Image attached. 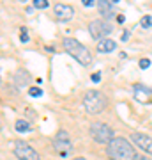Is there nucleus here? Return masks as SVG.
I'll list each match as a JSON object with an SVG mask.
<instances>
[{
  "label": "nucleus",
  "mask_w": 152,
  "mask_h": 160,
  "mask_svg": "<svg viewBox=\"0 0 152 160\" xmlns=\"http://www.w3.org/2000/svg\"><path fill=\"white\" fill-rule=\"evenodd\" d=\"M106 153L112 160H135L138 155L133 142H129L126 137H115L106 146Z\"/></svg>",
  "instance_id": "obj_1"
},
{
  "label": "nucleus",
  "mask_w": 152,
  "mask_h": 160,
  "mask_svg": "<svg viewBox=\"0 0 152 160\" xmlns=\"http://www.w3.org/2000/svg\"><path fill=\"white\" fill-rule=\"evenodd\" d=\"M62 46H64V50L67 52L76 62L81 64V66H89V64L92 62V53H90V50L85 45H81L78 39L66 38V39L62 41Z\"/></svg>",
  "instance_id": "obj_2"
},
{
  "label": "nucleus",
  "mask_w": 152,
  "mask_h": 160,
  "mask_svg": "<svg viewBox=\"0 0 152 160\" xmlns=\"http://www.w3.org/2000/svg\"><path fill=\"white\" fill-rule=\"evenodd\" d=\"M108 100L103 92L96 91V89H89L83 96V107L87 109L89 114H101L106 109Z\"/></svg>",
  "instance_id": "obj_3"
},
{
  "label": "nucleus",
  "mask_w": 152,
  "mask_h": 160,
  "mask_svg": "<svg viewBox=\"0 0 152 160\" xmlns=\"http://www.w3.org/2000/svg\"><path fill=\"white\" fill-rule=\"evenodd\" d=\"M90 137L97 144H110L115 139V132L106 125V123H94L90 126Z\"/></svg>",
  "instance_id": "obj_4"
},
{
  "label": "nucleus",
  "mask_w": 152,
  "mask_h": 160,
  "mask_svg": "<svg viewBox=\"0 0 152 160\" xmlns=\"http://www.w3.org/2000/svg\"><path fill=\"white\" fill-rule=\"evenodd\" d=\"M53 148L62 158H66V157L73 153V142H71V137H69V133L66 130L57 132L55 141H53Z\"/></svg>",
  "instance_id": "obj_5"
},
{
  "label": "nucleus",
  "mask_w": 152,
  "mask_h": 160,
  "mask_svg": "<svg viewBox=\"0 0 152 160\" xmlns=\"http://www.w3.org/2000/svg\"><path fill=\"white\" fill-rule=\"evenodd\" d=\"M12 151H14L18 160H41V155L25 141H16Z\"/></svg>",
  "instance_id": "obj_6"
},
{
  "label": "nucleus",
  "mask_w": 152,
  "mask_h": 160,
  "mask_svg": "<svg viewBox=\"0 0 152 160\" xmlns=\"http://www.w3.org/2000/svg\"><path fill=\"white\" fill-rule=\"evenodd\" d=\"M112 30H113V27L106 20H103V18L90 22V25H89V32L94 39H104L108 34H112Z\"/></svg>",
  "instance_id": "obj_7"
},
{
  "label": "nucleus",
  "mask_w": 152,
  "mask_h": 160,
  "mask_svg": "<svg viewBox=\"0 0 152 160\" xmlns=\"http://www.w3.org/2000/svg\"><path fill=\"white\" fill-rule=\"evenodd\" d=\"M131 141H133L135 146H138L140 149H143V151L152 155V137L141 133V132H133L131 133Z\"/></svg>",
  "instance_id": "obj_8"
},
{
  "label": "nucleus",
  "mask_w": 152,
  "mask_h": 160,
  "mask_svg": "<svg viewBox=\"0 0 152 160\" xmlns=\"http://www.w3.org/2000/svg\"><path fill=\"white\" fill-rule=\"evenodd\" d=\"M53 12H55V18L58 22H69L74 16V9L69 4H57L53 7Z\"/></svg>",
  "instance_id": "obj_9"
},
{
  "label": "nucleus",
  "mask_w": 152,
  "mask_h": 160,
  "mask_svg": "<svg viewBox=\"0 0 152 160\" xmlns=\"http://www.w3.org/2000/svg\"><path fill=\"white\" fill-rule=\"evenodd\" d=\"M113 2L112 0H97V7H99V12H101L103 20H110V18L115 16V11H113Z\"/></svg>",
  "instance_id": "obj_10"
},
{
  "label": "nucleus",
  "mask_w": 152,
  "mask_h": 160,
  "mask_svg": "<svg viewBox=\"0 0 152 160\" xmlns=\"http://www.w3.org/2000/svg\"><path fill=\"white\" fill-rule=\"evenodd\" d=\"M117 48V43L113 39H101L99 43H97V52H101V53H108V52H113Z\"/></svg>",
  "instance_id": "obj_11"
},
{
  "label": "nucleus",
  "mask_w": 152,
  "mask_h": 160,
  "mask_svg": "<svg viewBox=\"0 0 152 160\" xmlns=\"http://www.w3.org/2000/svg\"><path fill=\"white\" fill-rule=\"evenodd\" d=\"M14 82L18 84V87H23L28 84V75L25 69H18L16 73H14Z\"/></svg>",
  "instance_id": "obj_12"
},
{
  "label": "nucleus",
  "mask_w": 152,
  "mask_h": 160,
  "mask_svg": "<svg viewBox=\"0 0 152 160\" xmlns=\"http://www.w3.org/2000/svg\"><path fill=\"white\" fill-rule=\"evenodd\" d=\"M14 128H16V132H20V133L32 132V125H30L28 121H25V119H16V123H14Z\"/></svg>",
  "instance_id": "obj_13"
},
{
  "label": "nucleus",
  "mask_w": 152,
  "mask_h": 160,
  "mask_svg": "<svg viewBox=\"0 0 152 160\" xmlns=\"http://www.w3.org/2000/svg\"><path fill=\"white\" fill-rule=\"evenodd\" d=\"M48 6H50L48 0H34V7L35 9H46Z\"/></svg>",
  "instance_id": "obj_14"
},
{
  "label": "nucleus",
  "mask_w": 152,
  "mask_h": 160,
  "mask_svg": "<svg viewBox=\"0 0 152 160\" xmlns=\"http://www.w3.org/2000/svg\"><path fill=\"white\" fill-rule=\"evenodd\" d=\"M28 94L32 98H39L41 94H43V91H41L39 87H30V89H28Z\"/></svg>",
  "instance_id": "obj_15"
},
{
  "label": "nucleus",
  "mask_w": 152,
  "mask_h": 160,
  "mask_svg": "<svg viewBox=\"0 0 152 160\" xmlns=\"http://www.w3.org/2000/svg\"><path fill=\"white\" fill-rule=\"evenodd\" d=\"M140 25L143 27V29H149V27L152 25V18L150 16H143L141 18V22H140Z\"/></svg>",
  "instance_id": "obj_16"
},
{
  "label": "nucleus",
  "mask_w": 152,
  "mask_h": 160,
  "mask_svg": "<svg viewBox=\"0 0 152 160\" xmlns=\"http://www.w3.org/2000/svg\"><path fill=\"white\" fill-rule=\"evenodd\" d=\"M21 43H27L28 41V34H27V27H21V36H20Z\"/></svg>",
  "instance_id": "obj_17"
},
{
  "label": "nucleus",
  "mask_w": 152,
  "mask_h": 160,
  "mask_svg": "<svg viewBox=\"0 0 152 160\" xmlns=\"http://www.w3.org/2000/svg\"><path fill=\"white\" fill-rule=\"evenodd\" d=\"M149 66H150V61H149V59H140V68L141 69H147Z\"/></svg>",
  "instance_id": "obj_18"
},
{
  "label": "nucleus",
  "mask_w": 152,
  "mask_h": 160,
  "mask_svg": "<svg viewBox=\"0 0 152 160\" xmlns=\"http://www.w3.org/2000/svg\"><path fill=\"white\" fill-rule=\"evenodd\" d=\"M81 4H83L85 7H92L94 6V0H81Z\"/></svg>",
  "instance_id": "obj_19"
},
{
  "label": "nucleus",
  "mask_w": 152,
  "mask_h": 160,
  "mask_svg": "<svg viewBox=\"0 0 152 160\" xmlns=\"http://www.w3.org/2000/svg\"><path fill=\"white\" fill-rule=\"evenodd\" d=\"M90 78H92V82H99V80H101V75H99V73H94Z\"/></svg>",
  "instance_id": "obj_20"
},
{
  "label": "nucleus",
  "mask_w": 152,
  "mask_h": 160,
  "mask_svg": "<svg viewBox=\"0 0 152 160\" xmlns=\"http://www.w3.org/2000/svg\"><path fill=\"white\" fill-rule=\"evenodd\" d=\"M135 160H150V158H149L147 155H136V158H135Z\"/></svg>",
  "instance_id": "obj_21"
},
{
  "label": "nucleus",
  "mask_w": 152,
  "mask_h": 160,
  "mask_svg": "<svg viewBox=\"0 0 152 160\" xmlns=\"http://www.w3.org/2000/svg\"><path fill=\"white\" fill-rule=\"evenodd\" d=\"M129 39V32H127V30H126L124 34H122V41H127Z\"/></svg>",
  "instance_id": "obj_22"
},
{
  "label": "nucleus",
  "mask_w": 152,
  "mask_h": 160,
  "mask_svg": "<svg viewBox=\"0 0 152 160\" xmlns=\"http://www.w3.org/2000/svg\"><path fill=\"white\" fill-rule=\"evenodd\" d=\"M117 22H118V23H124V16H122V14H118V16H117Z\"/></svg>",
  "instance_id": "obj_23"
},
{
  "label": "nucleus",
  "mask_w": 152,
  "mask_h": 160,
  "mask_svg": "<svg viewBox=\"0 0 152 160\" xmlns=\"http://www.w3.org/2000/svg\"><path fill=\"white\" fill-rule=\"evenodd\" d=\"M73 160H87V158H81V157H78V158H73Z\"/></svg>",
  "instance_id": "obj_24"
},
{
  "label": "nucleus",
  "mask_w": 152,
  "mask_h": 160,
  "mask_svg": "<svg viewBox=\"0 0 152 160\" xmlns=\"http://www.w3.org/2000/svg\"><path fill=\"white\" fill-rule=\"evenodd\" d=\"M112 2H115V4H117V2H118V0H112Z\"/></svg>",
  "instance_id": "obj_25"
},
{
  "label": "nucleus",
  "mask_w": 152,
  "mask_h": 160,
  "mask_svg": "<svg viewBox=\"0 0 152 160\" xmlns=\"http://www.w3.org/2000/svg\"><path fill=\"white\" fill-rule=\"evenodd\" d=\"M20 2H27V0H20Z\"/></svg>",
  "instance_id": "obj_26"
},
{
  "label": "nucleus",
  "mask_w": 152,
  "mask_h": 160,
  "mask_svg": "<svg viewBox=\"0 0 152 160\" xmlns=\"http://www.w3.org/2000/svg\"><path fill=\"white\" fill-rule=\"evenodd\" d=\"M0 130H2V125H0Z\"/></svg>",
  "instance_id": "obj_27"
}]
</instances>
